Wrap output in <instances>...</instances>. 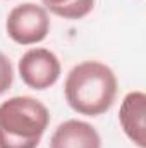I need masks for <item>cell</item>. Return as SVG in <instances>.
Masks as SVG:
<instances>
[{
    "label": "cell",
    "instance_id": "obj_4",
    "mask_svg": "<svg viewBox=\"0 0 146 148\" xmlns=\"http://www.w3.org/2000/svg\"><path fill=\"white\" fill-rule=\"evenodd\" d=\"M23 83L33 90H46L53 86L62 73L59 57L48 48H29L23 53L17 64Z\"/></svg>",
    "mask_w": 146,
    "mask_h": 148
},
{
    "label": "cell",
    "instance_id": "obj_8",
    "mask_svg": "<svg viewBox=\"0 0 146 148\" xmlns=\"http://www.w3.org/2000/svg\"><path fill=\"white\" fill-rule=\"evenodd\" d=\"M14 83V67L9 57L0 52V95L5 93Z\"/></svg>",
    "mask_w": 146,
    "mask_h": 148
},
{
    "label": "cell",
    "instance_id": "obj_3",
    "mask_svg": "<svg viewBox=\"0 0 146 148\" xmlns=\"http://www.w3.org/2000/svg\"><path fill=\"white\" fill-rule=\"evenodd\" d=\"M7 35L17 45H36L50 33V16L43 5L26 2L16 5L5 21Z\"/></svg>",
    "mask_w": 146,
    "mask_h": 148
},
{
    "label": "cell",
    "instance_id": "obj_7",
    "mask_svg": "<svg viewBox=\"0 0 146 148\" xmlns=\"http://www.w3.org/2000/svg\"><path fill=\"white\" fill-rule=\"evenodd\" d=\"M41 2L43 7L52 14L72 21L86 17L95 7V0H41Z\"/></svg>",
    "mask_w": 146,
    "mask_h": 148
},
{
    "label": "cell",
    "instance_id": "obj_2",
    "mask_svg": "<svg viewBox=\"0 0 146 148\" xmlns=\"http://www.w3.org/2000/svg\"><path fill=\"white\" fill-rule=\"evenodd\" d=\"M48 124L45 103L33 97H12L0 103V148H38Z\"/></svg>",
    "mask_w": 146,
    "mask_h": 148
},
{
    "label": "cell",
    "instance_id": "obj_5",
    "mask_svg": "<svg viewBox=\"0 0 146 148\" xmlns=\"http://www.w3.org/2000/svg\"><path fill=\"white\" fill-rule=\"evenodd\" d=\"M124 134L138 148H146V95L141 90L129 91L119 109Z\"/></svg>",
    "mask_w": 146,
    "mask_h": 148
},
{
    "label": "cell",
    "instance_id": "obj_6",
    "mask_svg": "<svg viewBox=\"0 0 146 148\" xmlns=\"http://www.w3.org/2000/svg\"><path fill=\"white\" fill-rule=\"evenodd\" d=\"M50 148H102V138L89 122L69 119L53 131Z\"/></svg>",
    "mask_w": 146,
    "mask_h": 148
},
{
    "label": "cell",
    "instance_id": "obj_1",
    "mask_svg": "<svg viewBox=\"0 0 146 148\" xmlns=\"http://www.w3.org/2000/svg\"><path fill=\"white\" fill-rule=\"evenodd\" d=\"M117 88V76L107 64L84 60L69 71L64 83V95L74 112L96 117L110 110Z\"/></svg>",
    "mask_w": 146,
    "mask_h": 148
}]
</instances>
